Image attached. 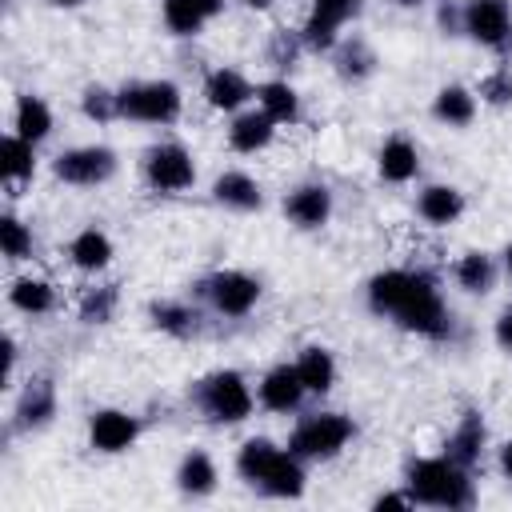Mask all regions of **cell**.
<instances>
[{"label":"cell","instance_id":"cell-9","mask_svg":"<svg viewBox=\"0 0 512 512\" xmlns=\"http://www.w3.org/2000/svg\"><path fill=\"white\" fill-rule=\"evenodd\" d=\"M360 12V0H316L304 28H300V44L312 52H328L340 40V28Z\"/></svg>","mask_w":512,"mask_h":512},{"label":"cell","instance_id":"cell-24","mask_svg":"<svg viewBox=\"0 0 512 512\" xmlns=\"http://www.w3.org/2000/svg\"><path fill=\"white\" fill-rule=\"evenodd\" d=\"M484 444H488V428H484L480 412H464L460 424H456V432L448 436V452L444 456H452L460 468H472L480 460Z\"/></svg>","mask_w":512,"mask_h":512},{"label":"cell","instance_id":"cell-42","mask_svg":"<svg viewBox=\"0 0 512 512\" xmlns=\"http://www.w3.org/2000/svg\"><path fill=\"white\" fill-rule=\"evenodd\" d=\"M196 4H200V12L212 20V16H220V12H224V4H228V0H196Z\"/></svg>","mask_w":512,"mask_h":512},{"label":"cell","instance_id":"cell-11","mask_svg":"<svg viewBox=\"0 0 512 512\" xmlns=\"http://www.w3.org/2000/svg\"><path fill=\"white\" fill-rule=\"evenodd\" d=\"M136 436H140V420L124 408H96L88 420V440L96 452H108V456L128 452L136 444Z\"/></svg>","mask_w":512,"mask_h":512},{"label":"cell","instance_id":"cell-15","mask_svg":"<svg viewBox=\"0 0 512 512\" xmlns=\"http://www.w3.org/2000/svg\"><path fill=\"white\" fill-rule=\"evenodd\" d=\"M252 96H256V88H252L248 76L236 72V68H212L208 80H204V100H208V108H216V112H240Z\"/></svg>","mask_w":512,"mask_h":512},{"label":"cell","instance_id":"cell-13","mask_svg":"<svg viewBox=\"0 0 512 512\" xmlns=\"http://www.w3.org/2000/svg\"><path fill=\"white\" fill-rule=\"evenodd\" d=\"M304 392H308V388H304L296 364H272V368L260 376V384H256V396H260V404H264L268 412H296L300 400H304Z\"/></svg>","mask_w":512,"mask_h":512},{"label":"cell","instance_id":"cell-36","mask_svg":"<svg viewBox=\"0 0 512 512\" xmlns=\"http://www.w3.org/2000/svg\"><path fill=\"white\" fill-rule=\"evenodd\" d=\"M80 112H84L88 120H96V124L116 120V116H120V108H116V92H112V88H104V84L84 88V96H80Z\"/></svg>","mask_w":512,"mask_h":512},{"label":"cell","instance_id":"cell-2","mask_svg":"<svg viewBox=\"0 0 512 512\" xmlns=\"http://www.w3.org/2000/svg\"><path fill=\"white\" fill-rule=\"evenodd\" d=\"M408 492L416 504L432 508H468L472 504V480L468 468H460L452 456H424L408 464Z\"/></svg>","mask_w":512,"mask_h":512},{"label":"cell","instance_id":"cell-22","mask_svg":"<svg viewBox=\"0 0 512 512\" xmlns=\"http://www.w3.org/2000/svg\"><path fill=\"white\" fill-rule=\"evenodd\" d=\"M112 256H116V248H112V240H108V232L104 228H80L72 240H68V260L80 268V272H104L108 264H112Z\"/></svg>","mask_w":512,"mask_h":512},{"label":"cell","instance_id":"cell-10","mask_svg":"<svg viewBox=\"0 0 512 512\" xmlns=\"http://www.w3.org/2000/svg\"><path fill=\"white\" fill-rule=\"evenodd\" d=\"M212 308L220 316H248L256 304H260V280L240 272V268H228V272H216L208 284H204Z\"/></svg>","mask_w":512,"mask_h":512},{"label":"cell","instance_id":"cell-7","mask_svg":"<svg viewBox=\"0 0 512 512\" xmlns=\"http://www.w3.org/2000/svg\"><path fill=\"white\" fill-rule=\"evenodd\" d=\"M144 180L148 188L156 192H184L196 184V164H192V152L176 140H164V144H152L144 152Z\"/></svg>","mask_w":512,"mask_h":512},{"label":"cell","instance_id":"cell-5","mask_svg":"<svg viewBox=\"0 0 512 512\" xmlns=\"http://www.w3.org/2000/svg\"><path fill=\"white\" fill-rule=\"evenodd\" d=\"M200 408L216 424H240V420L252 416L256 396H252L248 380L236 368H220L208 380H200Z\"/></svg>","mask_w":512,"mask_h":512},{"label":"cell","instance_id":"cell-30","mask_svg":"<svg viewBox=\"0 0 512 512\" xmlns=\"http://www.w3.org/2000/svg\"><path fill=\"white\" fill-rule=\"evenodd\" d=\"M256 104L276 120V124H292L300 116V96L288 80H264L256 88Z\"/></svg>","mask_w":512,"mask_h":512},{"label":"cell","instance_id":"cell-8","mask_svg":"<svg viewBox=\"0 0 512 512\" xmlns=\"http://www.w3.org/2000/svg\"><path fill=\"white\" fill-rule=\"evenodd\" d=\"M460 32L484 48H500L512 36V8L508 0H464Z\"/></svg>","mask_w":512,"mask_h":512},{"label":"cell","instance_id":"cell-47","mask_svg":"<svg viewBox=\"0 0 512 512\" xmlns=\"http://www.w3.org/2000/svg\"><path fill=\"white\" fill-rule=\"evenodd\" d=\"M400 4H420V0H400Z\"/></svg>","mask_w":512,"mask_h":512},{"label":"cell","instance_id":"cell-38","mask_svg":"<svg viewBox=\"0 0 512 512\" xmlns=\"http://www.w3.org/2000/svg\"><path fill=\"white\" fill-rule=\"evenodd\" d=\"M340 72H344V76H352V80L368 76V72H372V52H368L360 40L344 44V52H340Z\"/></svg>","mask_w":512,"mask_h":512},{"label":"cell","instance_id":"cell-46","mask_svg":"<svg viewBox=\"0 0 512 512\" xmlns=\"http://www.w3.org/2000/svg\"><path fill=\"white\" fill-rule=\"evenodd\" d=\"M52 8H76V4H84V0H48Z\"/></svg>","mask_w":512,"mask_h":512},{"label":"cell","instance_id":"cell-18","mask_svg":"<svg viewBox=\"0 0 512 512\" xmlns=\"http://www.w3.org/2000/svg\"><path fill=\"white\" fill-rule=\"evenodd\" d=\"M416 212H420L424 224L448 228V224H456L464 216V192L456 184H428L420 192V200H416Z\"/></svg>","mask_w":512,"mask_h":512},{"label":"cell","instance_id":"cell-14","mask_svg":"<svg viewBox=\"0 0 512 512\" xmlns=\"http://www.w3.org/2000/svg\"><path fill=\"white\" fill-rule=\"evenodd\" d=\"M272 136H276V120H272L264 108L236 112L232 124H228V144H232V152H240V156L264 152V148L272 144Z\"/></svg>","mask_w":512,"mask_h":512},{"label":"cell","instance_id":"cell-34","mask_svg":"<svg viewBox=\"0 0 512 512\" xmlns=\"http://www.w3.org/2000/svg\"><path fill=\"white\" fill-rule=\"evenodd\" d=\"M0 248H4L8 260H28V256H32V232H28V224H24L20 216H12V212L0 216Z\"/></svg>","mask_w":512,"mask_h":512},{"label":"cell","instance_id":"cell-16","mask_svg":"<svg viewBox=\"0 0 512 512\" xmlns=\"http://www.w3.org/2000/svg\"><path fill=\"white\" fill-rule=\"evenodd\" d=\"M376 172L388 184H408L420 172V148L408 136H388L376 152Z\"/></svg>","mask_w":512,"mask_h":512},{"label":"cell","instance_id":"cell-40","mask_svg":"<svg viewBox=\"0 0 512 512\" xmlns=\"http://www.w3.org/2000/svg\"><path fill=\"white\" fill-rule=\"evenodd\" d=\"M412 504H416L412 492H380V496L372 500V508H412Z\"/></svg>","mask_w":512,"mask_h":512},{"label":"cell","instance_id":"cell-17","mask_svg":"<svg viewBox=\"0 0 512 512\" xmlns=\"http://www.w3.org/2000/svg\"><path fill=\"white\" fill-rule=\"evenodd\" d=\"M212 200L224 204V208H232V212H256L264 204V192H260V184L248 172L228 168V172H220L212 180Z\"/></svg>","mask_w":512,"mask_h":512},{"label":"cell","instance_id":"cell-4","mask_svg":"<svg viewBox=\"0 0 512 512\" xmlns=\"http://www.w3.org/2000/svg\"><path fill=\"white\" fill-rule=\"evenodd\" d=\"M352 436H356V424L344 412H316L296 424V432L288 436V448L300 460H332L344 452Z\"/></svg>","mask_w":512,"mask_h":512},{"label":"cell","instance_id":"cell-44","mask_svg":"<svg viewBox=\"0 0 512 512\" xmlns=\"http://www.w3.org/2000/svg\"><path fill=\"white\" fill-rule=\"evenodd\" d=\"M240 4H244V8H252V12H264V8H272L276 0H240Z\"/></svg>","mask_w":512,"mask_h":512},{"label":"cell","instance_id":"cell-41","mask_svg":"<svg viewBox=\"0 0 512 512\" xmlns=\"http://www.w3.org/2000/svg\"><path fill=\"white\" fill-rule=\"evenodd\" d=\"M4 380H12V372H16V356H20V348H16V340L12 336H4Z\"/></svg>","mask_w":512,"mask_h":512},{"label":"cell","instance_id":"cell-35","mask_svg":"<svg viewBox=\"0 0 512 512\" xmlns=\"http://www.w3.org/2000/svg\"><path fill=\"white\" fill-rule=\"evenodd\" d=\"M116 312V288L104 284V288H88L80 296V320L84 324H108Z\"/></svg>","mask_w":512,"mask_h":512},{"label":"cell","instance_id":"cell-32","mask_svg":"<svg viewBox=\"0 0 512 512\" xmlns=\"http://www.w3.org/2000/svg\"><path fill=\"white\" fill-rule=\"evenodd\" d=\"M196 308H188V304H180V300H160V304H152V324L160 328V332H168V336H176V340H184V336H192L196 332Z\"/></svg>","mask_w":512,"mask_h":512},{"label":"cell","instance_id":"cell-19","mask_svg":"<svg viewBox=\"0 0 512 512\" xmlns=\"http://www.w3.org/2000/svg\"><path fill=\"white\" fill-rule=\"evenodd\" d=\"M0 176H4V188L16 192L20 184H28L36 176V144L8 132L0 140Z\"/></svg>","mask_w":512,"mask_h":512},{"label":"cell","instance_id":"cell-21","mask_svg":"<svg viewBox=\"0 0 512 512\" xmlns=\"http://www.w3.org/2000/svg\"><path fill=\"white\" fill-rule=\"evenodd\" d=\"M256 488L268 492V496H276V500H296V496L304 492V460H300L292 448H288V452L280 448Z\"/></svg>","mask_w":512,"mask_h":512},{"label":"cell","instance_id":"cell-45","mask_svg":"<svg viewBox=\"0 0 512 512\" xmlns=\"http://www.w3.org/2000/svg\"><path fill=\"white\" fill-rule=\"evenodd\" d=\"M500 268H504V276H508V280H512V244H508V248H504V260H500Z\"/></svg>","mask_w":512,"mask_h":512},{"label":"cell","instance_id":"cell-1","mask_svg":"<svg viewBox=\"0 0 512 512\" xmlns=\"http://www.w3.org/2000/svg\"><path fill=\"white\" fill-rule=\"evenodd\" d=\"M368 308L376 316H392L404 332H416L428 340H440L452 328L440 288L428 272H408V268L376 272L368 280Z\"/></svg>","mask_w":512,"mask_h":512},{"label":"cell","instance_id":"cell-28","mask_svg":"<svg viewBox=\"0 0 512 512\" xmlns=\"http://www.w3.org/2000/svg\"><path fill=\"white\" fill-rule=\"evenodd\" d=\"M432 116L448 128H468L476 116V92H468L464 84H444L432 100Z\"/></svg>","mask_w":512,"mask_h":512},{"label":"cell","instance_id":"cell-12","mask_svg":"<svg viewBox=\"0 0 512 512\" xmlns=\"http://www.w3.org/2000/svg\"><path fill=\"white\" fill-rule=\"evenodd\" d=\"M284 216L296 228H304V232L324 228L332 220V192H328V184H300V188H292L284 196Z\"/></svg>","mask_w":512,"mask_h":512},{"label":"cell","instance_id":"cell-23","mask_svg":"<svg viewBox=\"0 0 512 512\" xmlns=\"http://www.w3.org/2000/svg\"><path fill=\"white\" fill-rule=\"evenodd\" d=\"M12 132L24 136V140H32V144L48 140V132H52V108H48V100H44V96H32V92L16 96Z\"/></svg>","mask_w":512,"mask_h":512},{"label":"cell","instance_id":"cell-39","mask_svg":"<svg viewBox=\"0 0 512 512\" xmlns=\"http://www.w3.org/2000/svg\"><path fill=\"white\" fill-rule=\"evenodd\" d=\"M492 336H496V344L512 356V304L500 308V316H496V324H492Z\"/></svg>","mask_w":512,"mask_h":512},{"label":"cell","instance_id":"cell-29","mask_svg":"<svg viewBox=\"0 0 512 512\" xmlns=\"http://www.w3.org/2000/svg\"><path fill=\"white\" fill-rule=\"evenodd\" d=\"M8 304L16 312H24V316H48L56 308V288L48 280H40V276H20L8 288Z\"/></svg>","mask_w":512,"mask_h":512},{"label":"cell","instance_id":"cell-43","mask_svg":"<svg viewBox=\"0 0 512 512\" xmlns=\"http://www.w3.org/2000/svg\"><path fill=\"white\" fill-rule=\"evenodd\" d=\"M500 472L512 480V440H508V444H500Z\"/></svg>","mask_w":512,"mask_h":512},{"label":"cell","instance_id":"cell-27","mask_svg":"<svg viewBox=\"0 0 512 512\" xmlns=\"http://www.w3.org/2000/svg\"><path fill=\"white\" fill-rule=\"evenodd\" d=\"M496 260L488 256V252H480V248H472V252H464L460 260H456V284L468 292V296H488L492 288H496Z\"/></svg>","mask_w":512,"mask_h":512},{"label":"cell","instance_id":"cell-25","mask_svg":"<svg viewBox=\"0 0 512 512\" xmlns=\"http://www.w3.org/2000/svg\"><path fill=\"white\" fill-rule=\"evenodd\" d=\"M216 480L220 476H216V464H212L208 452L192 448V452L180 456V464H176V488L184 496H212L216 492Z\"/></svg>","mask_w":512,"mask_h":512},{"label":"cell","instance_id":"cell-31","mask_svg":"<svg viewBox=\"0 0 512 512\" xmlns=\"http://www.w3.org/2000/svg\"><path fill=\"white\" fill-rule=\"evenodd\" d=\"M276 452H280V448H276L268 436H252V440H244L240 452H236V472H240L248 484H260L264 472H268V464L276 460Z\"/></svg>","mask_w":512,"mask_h":512},{"label":"cell","instance_id":"cell-33","mask_svg":"<svg viewBox=\"0 0 512 512\" xmlns=\"http://www.w3.org/2000/svg\"><path fill=\"white\" fill-rule=\"evenodd\" d=\"M164 28L172 32V36H196L204 24H208V16L200 12V4L196 0H164Z\"/></svg>","mask_w":512,"mask_h":512},{"label":"cell","instance_id":"cell-3","mask_svg":"<svg viewBox=\"0 0 512 512\" xmlns=\"http://www.w3.org/2000/svg\"><path fill=\"white\" fill-rule=\"evenodd\" d=\"M120 120H140V124H172L184 108V96L172 80H140L124 84L116 92Z\"/></svg>","mask_w":512,"mask_h":512},{"label":"cell","instance_id":"cell-26","mask_svg":"<svg viewBox=\"0 0 512 512\" xmlns=\"http://www.w3.org/2000/svg\"><path fill=\"white\" fill-rule=\"evenodd\" d=\"M296 372H300V380H304L308 392L324 396V392H332V384H336V356H332L324 344H308V348H300V356H296Z\"/></svg>","mask_w":512,"mask_h":512},{"label":"cell","instance_id":"cell-6","mask_svg":"<svg viewBox=\"0 0 512 512\" xmlns=\"http://www.w3.org/2000/svg\"><path fill=\"white\" fill-rule=\"evenodd\" d=\"M116 164L120 160L108 144H76L52 160V172H56V180H64L72 188H96L116 176Z\"/></svg>","mask_w":512,"mask_h":512},{"label":"cell","instance_id":"cell-20","mask_svg":"<svg viewBox=\"0 0 512 512\" xmlns=\"http://www.w3.org/2000/svg\"><path fill=\"white\" fill-rule=\"evenodd\" d=\"M52 416H56V388H52V380L48 376L28 380L20 388V396H16V424L20 428H40Z\"/></svg>","mask_w":512,"mask_h":512},{"label":"cell","instance_id":"cell-37","mask_svg":"<svg viewBox=\"0 0 512 512\" xmlns=\"http://www.w3.org/2000/svg\"><path fill=\"white\" fill-rule=\"evenodd\" d=\"M476 96H480L484 104H492V108L512 104V68H492V72L480 80Z\"/></svg>","mask_w":512,"mask_h":512}]
</instances>
